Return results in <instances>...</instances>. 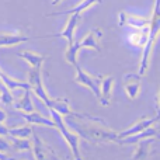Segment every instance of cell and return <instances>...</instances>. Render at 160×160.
Masks as SVG:
<instances>
[{
  "label": "cell",
  "instance_id": "1",
  "mask_svg": "<svg viewBox=\"0 0 160 160\" xmlns=\"http://www.w3.org/2000/svg\"><path fill=\"white\" fill-rule=\"evenodd\" d=\"M72 125L79 136L87 139L91 143L119 145L118 133L111 131L105 125V122H91V121H83V119H76L75 122H72Z\"/></svg>",
  "mask_w": 160,
  "mask_h": 160
},
{
  "label": "cell",
  "instance_id": "2",
  "mask_svg": "<svg viewBox=\"0 0 160 160\" xmlns=\"http://www.w3.org/2000/svg\"><path fill=\"white\" fill-rule=\"evenodd\" d=\"M159 4H160L159 0H155L153 13H152V17L149 18V37H148V41H146V44H145V47L142 48L141 63H139V69H138L139 76L146 75V72L149 70L150 55H152L153 47H155L156 39H158V35H159V30H160V7H159Z\"/></svg>",
  "mask_w": 160,
  "mask_h": 160
},
{
  "label": "cell",
  "instance_id": "3",
  "mask_svg": "<svg viewBox=\"0 0 160 160\" xmlns=\"http://www.w3.org/2000/svg\"><path fill=\"white\" fill-rule=\"evenodd\" d=\"M48 111H49V114H51L49 118L52 119V122L55 124V128L59 129L62 138L65 139L68 146L70 148L73 160H84L83 159V155H82V150H80V136L73 129H70V128L68 127V122L65 121V118L59 112H56L52 108H48Z\"/></svg>",
  "mask_w": 160,
  "mask_h": 160
},
{
  "label": "cell",
  "instance_id": "4",
  "mask_svg": "<svg viewBox=\"0 0 160 160\" xmlns=\"http://www.w3.org/2000/svg\"><path fill=\"white\" fill-rule=\"evenodd\" d=\"M31 142H32L31 150H32L35 160H59L55 150L48 143H45V142L37 135V132L34 129H32V135H31Z\"/></svg>",
  "mask_w": 160,
  "mask_h": 160
},
{
  "label": "cell",
  "instance_id": "5",
  "mask_svg": "<svg viewBox=\"0 0 160 160\" xmlns=\"http://www.w3.org/2000/svg\"><path fill=\"white\" fill-rule=\"evenodd\" d=\"M101 78H102L101 75H98V76L88 75L79 65H75V82L84 86V87H87L88 90H91L97 98L100 96V82H101Z\"/></svg>",
  "mask_w": 160,
  "mask_h": 160
},
{
  "label": "cell",
  "instance_id": "6",
  "mask_svg": "<svg viewBox=\"0 0 160 160\" xmlns=\"http://www.w3.org/2000/svg\"><path fill=\"white\" fill-rule=\"evenodd\" d=\"M118 24L121 27H129L132 30H141V28L149 27V18L135 16V14L127 13V11H121L118 16Z\"/></svg>",
  "mask_w": 160,
  "mask_h": 160
},
{
  "label": "cell",
  "instance_id": "7",
  "mask_svg": "<svg viewBox=\"0 0 160 160\" xmlns=\"http://www.w3.org/2000/svg\"><path fill=\"white\" fill-rule=\"evenodd\" d=\"M138 73H128L124 76V90L125 94L129 97L131 100H136L141 94L142 90V82Z\"/></svg>",
  "mask_w": 160,
  "mask_h": 160
},
{
  "label": "cell",
  "instance_id": "8",
  "mask_svg": "<svg viewBox=\"0 0 160 160\" xmlns=\"http://www.w3.org/2000/svg\"><path fill=\"white\" fill-rule=\"evenodd\" d=\"M159 117H153V118H141L139 121H136L135 124H132L129 128H127L125 131H121V132H118V138H125V136H132V135H136V133H141L143 132L145 129H148V128L153 127V125L158 122Z\"/></svg>",
  "mask_w": 160,
  "mask_h": 160
},
{
  "label": "cell",
  "instance_id": "9",
  "mask_svg": "<svg viewBox=\"0 0 160 160\" xmlns=\"http://www.w3.org/2000/svg\"><path fill=\"white\" fill-rule=\"evenodd\" d=\"M79 21H80V14H70L66 25H65V28L61 32L53 34V35H47V37H62V38H65L68 41V45L73 44L75 42V31H76Z\"/></svg>",
  "mask_w": 160,
  "mask_h": 160
},
{
  "label": "cell",
  "instance_id": "10",
  "mask_svg": "<svg viewBox=\"0 0 160 160\" xmlns=\"http://www.w3.org/2000/svg\"><path fill=\"white\" fill-rule=\"evenodd\" d=\"M102 37V31L100 28H94L91 30L90 32H87L84 35V38L80 39L79 41V45H80V49L82 48H88V49H94L97 52L101 51L100 48V38Z\"/></svg>",
  "mask_w": 160,
  "mask_h": 160
},
{
  "label": "cell",
  "instance_id": "11",
  "mask_svg": "<svg viewBox=\"0 0 160 160\" xmlns=\"http://www.w3.org/2000/svg\"><path fill=\"white\" fill-rule=\"evenodd\" d=\"M114 79L112 76H102L100 82V96L98 100L101 105H110L111 97H112V87H114Z\"/></svg>",
  "mask_w": 160,
  "mask_h": 160
},
{
  "label": "cell",
  "instance_id": "12",
  "mask_svg": "<svg viewBox=\"0 0 160 160\" xmlns=\"http://www.w3.org/2000/svg\"><path fill=\"white\" fill-rule=\"evenodd\" d=\"M158 136V128L156 127H150L148 129H145L143 132L136 133L132 136H125V138L119 139V145H135L139 141H143V139H149V138H156Z\"/></svg>",
  "mask_w": 160,
  "mask_h": 160
},
{
  "label": "cell",
  "instance_id": "13",
  "mask_svg": "<svg viewBox=\"0 0 160 160\" xmlns=\"http://www.w3.org/2000/svg\"><path fill=\"white\" fill-rule=\"evenodd\" d=\"M21 117L28 122L30 125H37V127H51L55 128V124L51 118H47L42 114L32 111V112H21Z\"/></svg>",
  "mask_w": 160,
  "mask_h": 160
},
{
  "label": "cell",
  "instance_id": "14",
  "mask_svg": "<svg viewBox=\"0 0 160 160\" xmlns=\"http://www.w3.org/2000/svg\"><path fill=\"white\" fill-rule=\"evenodd\" d=\"M0 80H2V84L10 91L30 90V84H28L27 82H22V80H17V79L10 78V76L6 75L3 70H0Z\"/></svg>",
  "mask_w": 160,
  "mask_h": 160
},
{
  "label": "cell",
  "instance_id": "15",
  "mask_svg": "<svg viewBox=\"0 0 160 160\" xmlns=\"http://www.w3.org/2000/svg\"><path fill=\"white\" fill-rule=\"evenodd\" d=\"M30 37L21 35L17 32H0V48L2 47H14V45L22 44L30 41Z\"/></svg>",
  "mask_w": 160,
  "mask_h": 160
},
{
  "label": "cell",
  "instance_id": "16",
  "mask_svg": "<svg viewBox=\"0 0 160 160\" xmlns=\"http://www.w3.org/2000/svg\"><path fill=\"white\" fill-rule=\"evenodd\" d=\"M153 141H155V138H149V139H143V141H139L138 143H135L136 149L133 152L131 160H148Z\"/></svg>",
  "mask_w": 160,
  "mask_h": 160
},
{
  "label": "cell",
  "instance_id": "17",
  "mask_svg": "<svg viewBox=\"0 0 160 160\" xmlns=\"http://www.w3.org/2000/svg\"><path fill=\"white\" fill-rule=\"evenodd\" d=\"M148 37H149V27L141 28V30H133L128 35V42L131 45H133V47L143 48L148 41Z\"/></svg>",
  "mask_w": 160,
  "mask_h": 160
},
{
  "label": "cell",
  "instance_id": "18",
  "mask_svg": "<svg viewBox=\"0 0 160 160\" xmlns=\"http://www.w3.org/2000/svg\"><path fill=\"white\" fill-rule=\"evenodd\" d=\"M100 0H82V2L79 3V4H76L73 8H70V10H65V11H56V13H51L48 14L49 17L52 16H65V14H82L83 11L88 10L90 7H93L94 4H97Z\"/></svg>",
  "mask_w": 160,
  "mask_h": 160
},
{
  "label": "cell",
  "instance_id": "19",
  "mask_svg": "<svg viewBox=\"0 0 160 160\" xmlns=\"http://www.w3.org/2000/svg\"><path fill=\"white\" fill-rule=\"evenodd\" d=\"M17 55L21 59H24L31 68H42V63L47 59L44 55H39V53L32 52V51H22V52H18Z\"/></svg>",
  "mask_w": 160,
  "mask_h": 160
},
{
  "label": "cell",
  "instance_id": "20",
  "mask_svg": "<svg viewBox=\"0 0 160 160\" xmlns=\"http://www.w3.org/2000/svg\"><path fill=\"white\" fill-rule=\"evenodd\" d=\"M13 104L14 108L21 111V112H32V111H35L32 101H31V90H24V94L17 101H14Z\"/></svg>",
  "mask_w": 160,
  "mask_h": 160
},
{
  "label": "cell",
  "instance_id": "21",
  "mask_svg": "<svg viewBox=\"0 0 160 160\" xmlns=\"http://www.w3.org/2000/svg\"><path fill=\"white\" fill-rule=\"evenodd\" d=\"M32 127H16V128H8V136L11 138H20V139H30L32 135Z\"/></svg>",
  "mask_w": 160,
  "mask_h": 160
},
{
  "label": "cell",
  "instance_id": "22",
  "mask_svg": "<svg viewBox=\"0 0 160 160\" xmlns=\"http://www.w3.org/2000/svg\"><path fill=\"white\" fill-rule=\"evenodd\" d=\"M79 51H80L79 41L68 45L66 51H65V61H66L69 65H72V66L78 65V53H79Z\"/></svg>",
  "mask_w": 160,
  "mask_h": 160
},
{
  "label": "cell",
  "instance_id": "23",
  "mask_svg": "<svg viewBox=\"0 0 160 160\" xmlns=\"http://www.w3.org/2000/svg\"><path fill=\"white\" fill-rule=\"evenodd\" d=\"M27 83L30 84V90L34 86L42 84V72L41 68H31L27 75Z\"/></svg>",
  "mask_w": 160,
  "mask_h": 160
},
{
  "label": "cell",
  "instance_id": "24",
  "mask_svg": "<svg viewBox=\"0 0 160 160\" xmlns=\"http://www.w3.org/2000/svg\"><path fill=\"white\" fill-rule=\"evenodd\" d=\"M7 139L10 141L11 148H14L16 150H31V146H32V142L30 139H20V138H11V136H7Z\"/></svg>",
  "mask_w": 160,
  "mask_h": 160
},
{
  "label": "cell",
  "instance_id": "25",
  "mask_svg": "<svg viewBox=\"0 0 160 160\" xmlns=\"http://www.w3.org/2000/svg\"><path fill=\"white\" fill-rule=\"evenodd\" d=\"M0 102L4 105H10L14 102V97L13 94L10 93V90H7V88L4 87V86H0Z\"/></svg>",
  "mask_w": 160,
  "mask_h": 160
},
{
  "label": "cell",
  "instance_id": "26",
  "mask_svg": "<svg viewBox=\"0 0 160 160\" xmlns=\"http://www.w3.org/2000/svg\"><path fill=\"white\" fill-rule=\"evenodd\" d=\"M8 149H11V143H10V141L7 139V136H0V152H3L4 153L6 150H8Z\"/></svg>",
  "mask_w": 160,
  "mask_h": 160
},
{
  "label": "cell",
  "instance_id": "27",
  "mask_svg": "<svg viewBox=\"0 0 160 160\" xmlns=\"http://www.w3.org/2000/svg\"><path fill=\"white\" fill-rule=\"evenodd\" d=\"M0 136H8V127H6L4 124L0 122Z\"/></svg>",
  "mask_w": 160,
  "mask_h": 160
},
{
  "label": "cell",
  "instance_id": "28",
  "mask_svg": "<svg viewBox=\"0 0 160 160\" xmlns=\"http://www.w3.org/2000/svg\"><path fill=\"white\" fill-rule=\"evenodd\" d=\"M0 160H16L14 158H10V156H7L6 153L0 152Z\"/></svg>",
  "mask_w": 160,
  "mask_h": 160
},
{
  "label": "cell",
  "instance_id": "29",
  "mask_svg": "<svg viewBox=\"0 0 160 160\" xmlns=\"http://www.w3.org/2000/svg\"><path fill=\"white\" fill-rule=\"evenodd\" d=\"M6 118H7V115H6V112H4V111H3V110H0V122H2V124H4Z\"/></svg>",
  "mask_w": 160,
  "mask_h": 160
}]
</instances>
